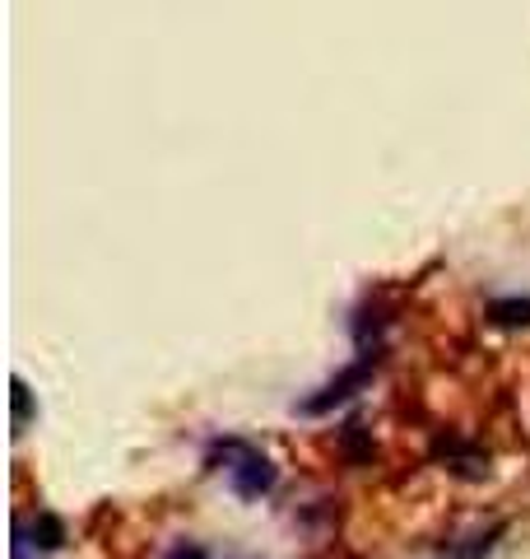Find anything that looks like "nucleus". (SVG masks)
Here are the masks:
<instances>
[{
	"label": "nucleus",
	"mask_w": 530,
	"mask_h": 559,
	"mask_svg": "<svg viewBox=\"0 0 530 559\" xmlns=\"http://www.w3.org/2000/svg\"><path fill=\"white\" fill-rule=\"evenodd\" d=\"M205 466L219 471L238 499H261L279 485V466L246 439H215L205 452Z\"/></svg>",
	"instance_id": "f257e3e1"
},
{
	"label": "nucleus",
	"mask_w": 530,
	"mask_h": 559,
	"mask_svg": "<svg viewBox=\"0 0 530 559\" xmlns=\"http://www.w3.org/2000/svg\"><path fill=\"white\" fill-rule=\"evenodd\" d=\"M377 359H382V349H359V359L345 364L340 373H335L330 382H322V388H316L312 396H303L293 411H298V415H330V411H340L345 401H353V396L368 388V382H373Z\"/></svg>",
	"instance_id": "f03ea898"
},
{
	"label": "nucleus",
	"mask_w": 530,
	"mask_h": 559,
	"mask_svg": "<svg viewBox=\"0 0 530 559\" xmlns=\"http://www.w3.org/2000/svg\"><path fill=\"white\" fill-rule=\"evenodd\" d=\"M484 318L493 326H503V331H521L530 326V294H507V299H493L484 308Z\"/></svg>",
	"instance_id": "7ed1b4c3"
},
{
	"label": "nucleus",
	"mask_w": 530,
	"mask_h": 559,
	"mask_svg": "<svg viewBox=\"0 0 530 559\" xmlns=\"http://www.w3.org/2000/svg\"><path fill=\"white\" fill-rule=\"evenodd\" d=\"M14 532H20L24 540H33V546H43V550H57L61 540H65V527L51 513H38V518H33V527H28V522H20Z\"/></svg>",
	"instance_id": "20e7f679"
},
{
	"label": "nucleus",
	"mask_w": 530,
	"mask_h": 559,
	"mask_svg": "<svg viewBox=\"0 0 530 559\" xmlns=\"http://www.w3.org/2000/svg\"><path fill=\"white\" fill-rule=\"evenodd\" d=\"M10 388H14V433H24V425H28V388H24V378H14Z\"/></svg>",
	"instance_id": "39448f33"
},
{
	"label": "nucleus",
	"mask_w": 530,
	"mask_h": 559,
	"mask_svg": "<svg viewBox=\"0 0 530 559\" xmlns=\"http://www.w3.org/2000/svg\"><path fill=\"white\" fill-rule=\"evenodd\" d=\"M164 559H209V555H205V546H196V540H177Z\"/></svg>",
	"instance_id": "423d86ee"
},
{
	"label": "nucleus",
	"mask_w": 530,
	"mask_h": 559,
	"mask_svg": "<svg viewBox=\"0 0 530 559\" xmlns=\"http://www.w3.org/2000/svg\"><path fill=\"white\" fill-rule=\"evenodd\" d=\"M14 559H33V540H24L20 532H14Z\"/></svg>",
	"instance_id": "0eeeda50"
}]
</instances>
